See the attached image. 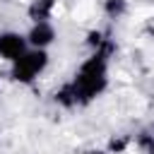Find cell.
<instances>
[{"mask_svg":"<svg viewBox=\"0 0 154 154\" xmlns=\"http://www.w3.org/2000/svg\"><path fill=\"white\" fill-rule=\"evenodd\" d=\"M26 43H29V41H26L24 36L14 34V31L0 34V58H5V60H10V63L19 60V58L26 53Z\"/></svg>","mask_w":154,"mask_h":154,"instance_id":"obj_3","label":"cell"},{"mask_svg":"<svg viewBox=\"0 0 154 154\" xmlns=\"http://www.w3.org/2000/svg\"><path fill=\"white\" fill-rule=\"evenodd\" d=\"M128 144H130V140L125 135H116L108 140V154H123L128 149Z\"/></svg>","mask_w":154,"mask_h":154,"instance_id":"obj_8","label":"cell"},{"mask_svg":"<svg viewBox=\"0 0 154 154\" xmlns=\"http://www.w3.org/2000/svg\"><path fill=\"white\" fill-rule=\"evenodd\" d=\"M46 65H48L46 51H41V48L26 51L19 60L12 63V77H14L17 82H22V84H29V82H34V79L43 72Z\"/></svg>","mask_w":154,"mask_h":154,"instance_id":"obj_2","label":"cell"},{"mask_svg":"<svg viewBox=\"0 0 154 154\" xmlns=\"http://www.w3.org/2000/svg\"><path fill=\"white\" fill-rule=\"evenodd\" d=\"M53 38H55V29H53L48 22L34 24V26L29 29V34H26V41H29L34 48H41V51H43L46 46H51Z\"/></svg>","mask_w":154,"mask_h":154,"instance_id":"obj_4","label":"cell"},{"mask_svg":"<svg viewBox=\"0 0 154 154\" xmlns=\"http://www.w3.org/2000/svg\"><path fill=\"white\" fill-rule=\"evenodd\" d=\"M106 67H108V58H103L99 53H91L82 63L75 79L63 84L55 91V101L65 108H75V106H84V103L94 101L108 84Z\"/></svg>","mask_w":154,"mask_h":154,"instance_id":"obj_1","label":"cell"},{"mask_svg":"<svg viewBox=\"0 0 154 154\" xmlns=\"http://www.w3.org/2000/svg\"><path fill=\"white\" fill-rule=\"evenodd\" d=\"M128 10V2L125 0H103V12L108 19H120Z\"/></svg>","mask_w":154,"mask_h":154,"instance_id":"obj_6","label":"cell"},{"mask_svg":"<svg viewBox=\"0 0 154 154\" xmlns=\"http://www.w3.org/2000/svg\"><path fill=\"white\" fill-rule=\"evenodd\" d=\"M53 10H55V0H31L26 14L34 24H38V22H48Z\"/></svg>","mask_w":154,"mask_h":154,"instance_id":"obj_5","label":"cell"},{"mask_svg":"<svg viewBox=\"0 0 154 154\" xmlns=\"http://www.w3.org/2000/svg\"><path fill=\"white\" fill-rule=\"evenodd\" d=\"M108 38V34H103L101 29H91L89 34H87V46L91 48V51H96V48H101V43Z\"/></svg>","mask_w":154,"mask_h":154,"instance_id":"obj_9","label":"cell"},{"mask_svg":"<svg viewBox=\"0 0 154 154\" xmlns=\"http://www.w3.org/2000/svg\"><path fill=\"white\" fill-rule=\"evenodd\" d=\"M149 132H152V135H154V123H152V130H149Z\"/></svg>","mask_w":154,"mask_h":154,"instance_id":"obj_10","label":"cell"},{"mask_svg":"<svg viewBox=\"0 0 154 154\" xmlns=\"http://www.w3.org/2000/svg\"><path fill=\"white\" fill-rule=\"evenodd\" d=\"M135 144H137V149H140L142 154H154V135H152L149 130L140 132V135L135 137Z\"/></svg>","mask_w":154,"mask_h":154,"instance_id":"obj_7","label":"cell"}]
</instances>
